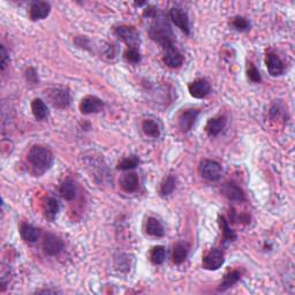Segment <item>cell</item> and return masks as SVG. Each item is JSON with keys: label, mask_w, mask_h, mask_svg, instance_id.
Masks as SVG:
<instances>
[{"label": "cell", "mask_w": 295, "mask_h": 295, "mask_svg": "<svg viewBox=\"0 0 295 295\" xmlns=\"http://www.w3.org/2000/svg\"><path fill=\"white\" fill-rule=\"evenodd\" d=\"M144 15L148 16V18H152L153 21L149 28V35L151 38L160 44L164 49H167V47L173 46V33L171 30V27L165 18L160 14L158 15L156 13L155 9H149V11H146Z\"/></svg>", "instance_id": "obj_1"}, {"label": "cell", "mask_w": 295, "mask_h": 295, "mask_svg": "<svg viewBox=\"0 0 295 295\" xmlns=\"http://www.w3.org/2000/svg\"><path fill=\"white\" fill-rule=\"evenodd\" d=\"M28 163L32 166L33 172L40 176L51 169L53 164V155L46 147L35 146L28 153Z\"/></svg>", "instance_id": "obj_2"}, {"label": "cell", "mask_w": 295, "mask_h": 295, "mask_svg": "<svg viewBox=\"0 0 295 295\" xmlns=\"http://www.w3.org/2000/svg\"><path fill=\"white\" fill-rule=\"evenodd\" d=\"M200 173L202 178H204L205 180L215 183V181H218L221 178L222 169L221 164L215 162V160L205 159L200 165Z\"/></svg>", "instance_id": "obj_3"}, {"label": "cell", "mask_w": 295, "mask_h": 295, "mask_svg": "<svg viewBox=\"0 0 295 295\" xmlns=\"http://www.w3.org/2000/svg\"><path fill=\"white\" fill-rule=\"evenodd\" d=\"M47 98L54 108L66 109L71 103L70 91L65 88H52L47 90Z\"/></svg>", "instance_id": "obj_4"}, {"label": "cell", "mask_w": 295, "mask_h": 295, "mask_svg": "<svg viewBox=\"0 0 295 295\" xmlns=\"http://www.w3.org/2000/svg\"><path fill=\"white\" fill-rule=\"evenodd\" d=\"M224 262H225L224 253L217 248H212L210 252H208L203 256V259H202V266H203L205 270L215 271V270H218L219 267H221Z\"/></svg>", "instance_id": "obj_5"}, {"label": "cell", "mask_w": 295, "mask_h": 295, "mask_svg": "<svg viewBox=\"0 0 295 295\" xmlns=\"http://www.w3.org/2000/svg\"><path fill=\"white\" fill-rule=\"evenodd\" d=\"M114 34L118 38L123 40L129 46V49H136L137 44L140 43L139 34L133 27L119 26L114 29Z\"/></svg>", "instance_id": "obj_6"}, {"label": "cell", "mask_w": 295, "mask_h": 295, "mask_svg": "<svg viewBox=\"0 0 295 295\" xmlns=\"http://www.w3.org/2000/svg\"><path fill=\"white\" fill-rule=\"evenodd\" d=\"M43 249L46 255L56 256L64 249V241L59 236L54 235L52 233H47V234L44 236Z\"/></svg>", "instance_id": "obj_7"}, {"label": "cell", "mask_w": 295, "mask_h": 295, "mask_svg": "<svg viewBox=\"0 0 295 295\" xmlns=\"http://www.w3.org/2000/svg\"><path fill=\"white\" fill-rule=\"evenodd\" d=\"M170 18L172 20V22L176 25L180 30H183L184 34H189V19H188L187 13L184 9L174 7L170 11Z\"/></svg>", "instance_id": "obj_8"}, {"label": "cell", "mask_w": 295, "mask_h": 295, "mask_svg": "<svg viewBox=\"0 0 295 295\" xmlns=\"http://www.w3.org/2000/svg\"><path fill=\"white\" fill-rule=\"evenodd\" d=\"M188 90H189V94L195 98H204L210 94L211 87L207 80L197 78V80L193 81L188 85Z\"/></svg>", "instance_id": "obj_9"}, {"label": "cell", "mask_w": 295, "mask_h": 295, "mask_svg": "<svg viewBox=\"0 0 295 295\" xmlns=\"http://www.w3.org/2000/svg\"><path fill=\"white\" fill-rule=\"evenodd\" d=\"M103 106H104V103L102 99L96 97V96H87L80 103V111L83 114H91V113L101 111Z\"/></svg>", "instance_id": "obj_10"}, {"label": "cell", "mask_w": 295, "mask_h": 295, "mask_svg": "<svg viewBox=\"0 0 295 295\" xmlns=\"http://www.w3.org/2000/svg\"><path fill=\"white\" fill-rule=\"evenodd\" d=\"M51 12V6L46 1H34L29 9V16L33 21L45 19Z\"/></svg>", "instance_id": "obj_11"}, {"label": "cell", "mask_w": 295, "mask_h": 295, "mask_svg": "<svg viewBox=\"0 0 295 295\" xmlns=\"http://www.w3.org/2000/svg\"><path fill=\"white\" fill-rule=\"evenodd\" d=\"M221 193L232 202H245L246 195L241 188L234 183H227L225 184L221 188Z\"/></svg>", "instance_id": "obj_12"}, {"label": "cell", "mask_w": 295, "mask_h": 295, "mask_svg": "<svg viewBox=\"0 0 295 295\" xmlns=\"http://www.w3.org/2000/svg\"><path fill=\"white\" fill-rule=\"evenodd\" d=\"M200 114V111L196 109H190L186 110V111L181 113L179 118V126L183 132H189V130L193 128L195 121H196L197 116Z\"/></svg>", "instance_id": "obj_13"}, {"label": "cell", "mask_w": 295, "mask_h": 295, "mask_svg": "<svg viewBox=\"0 0 295 295\" xmlns=\"http://www.w3.org/2000/svg\"><path fill=\"white\" fill-rule=\"evenodd\" d=\"M164 63L170 68H179L184 64V57L176 46H170L166 49L165 56H164Z\"/></svg>", "instance_id": "obj_14"}, {"label": "cell", "mask_w": 295, "mask_h": 295, "mask_svg": "<svg viewBox=\"0 0 295 295\" xmlns=\"http://www.w3.org/2000/svg\"><path fill=\"white\" fill-rule=\"evenodd\" d=\"M265 65L269 73L272 75V76H278V75L284 73V64L283 61L277 54L274 53H269L265 58Z\"/></svg>", "instance_id": "obj_15"}, {"label": "cell", "mask_w": 295, "mask_h": 295, "mask_svg": "<svg viewBox=\"0 0 295 295\" xmlns=\"http://www.w3.org/2000/svg\"><path fill=\"white\" fill-rule=\"evenodd\" d=\"M226 126V118L222 115L216 116L208 121L207 126H205V132L209 136H217L219 133H221V130L225 128Z\"/></svg>", "instance_id": "obj_16"}, {"label": "cell", "mask_w": 295, "mask_h": 295, "mask_svg": "<svg viewBox=\"0 0 295 295\" xmlns=\"http://www.w3.org/2000/svg\"><path fill=\"white\" fill-rule=\"evenodd\" d=\"M120 184H121V188L127 193H134L139 189V177H137L136 173H127L123 174V177L120 180Z\"/></svg>", "instance_id": "obj_17"}, {"label": "cell", "mask_w": 295, "mask_h": 295, "mask_svg": "<svg viewBox=\"0 0 295 295\" xmlns=\"http://www.w3.org/2000/svg\"><path fill=\"white\" fill-rule=\"evenodd\" d=\"M59 193L61 195V197L65 198L66 201L74 200L77 193L76 184H75L72 179H66L63 184H60Z\"/></svg>", "instance_id": "obj_18"}, {"label": "cell", "mask_w": 295, "mask_h": 295, "mask_svg": "<svg viewBox=\"0 0 295 295\" xmlns=\"http://www.w3.org/2000/svg\"><path fill=\"white\" fill-rule=\"evenodd\" d=\"M20 234H21L22 239L25 241L29 243L36 242L37 240L40 238V231L38 228H36L35 226L29 224H22L20 227Z\"/></svg>", "instance_id": "obj_19"}, {"label": "cell", "mask_w": 295, "mask_h": 295, "mask_svg": "<svg viewBox=\"0 0 295 295\" xmlns=\"http://www.w3.org/2000/svg\"><path fill=\"white\" fill-rule=\"evenodd\" d=\"M146 232L149 235L155 236V238H162L165 234V231H164L163 225L160 224L158 219L150 217L148 218L147 224H146Z\"/></svg>", "instance_id": "obj_20"}, {"label": "cell", "mask_w": 295, "mask_h": 295, "mask_svg": "<svg viewBox=\"0 0 295 295\" xmlns=\"http://www.w3.org/2000/svg\"><path fill=\"white\" fill-rule=\"evenodd\" d=\"M241 279V273L238 270H232L228 273L225 274L224 279H222L221 284L219 285L218 292H225L228 288H231L233 285H235L238 281Z\"/></svg>", "instance_id": "obj_21"}, {"label": "cell", "mask_w": 295, "mask_h": 295, "mask_svg": "<svg viewBox=\"0 0 295 295\" xmlns=\"http://www.w3.org/2000/svg\"><path fill=\"white\" fill-rule=\"evenodd\" d=\"M32 111L37 120H44L49 115V109L42 99L36 98L32 103Z\"/></svg>", "instance_id": "obj_22"}, {"label": "cell", "mask_w": 295, "mask_h": 295, "mask_svg": "<svg viewBox=\"0 0 295 295\" xmlns=\"http://www.w3.org/2000/svg\"><path fill=\"white\" fill-rule=\"evenodd\" d=\"M188 252H189V249H188V246L186 243L184 242L177 243L173 249V256H172L173 262L176 264L184 263L188 256Z\"/></svg>", "instance_id": "obj_23"}, {"label": "cell", "mask_w": 295, "mask_h": 295, "mask_svg": "<svg viewBox=\"0 0 295 295\" xmlns=\"http://www.w3.org/2000/svg\"><path fill=\"white\" fill-rule=\"evenodd\" d=\"M59 202H58L54 197H47L45 203H44V211L45 215L50 219H53L59 212Z\"/></svg>", "instance_id": "obj_24"}, {"label": "cell", "mask_w": 295, "mask_h": 295, "mask_svg": "<svg viewBox=\"0 0 295 295\" xmlns=\"http://www.w3.org/2000/svg\"><path fill=\"white\" fill-rule=\"evenodd\" d=\"M142 129L146 133V135L150 137H158L160 135V128L158 123L151 119L144 120L142 123Z\"/></svg>", "instance_id": "obj_25"}, {"label": "cell", "mask_w": 295, "mask_h": 295, "mask_svg": "<svg viewBox=\"0 0 295 295\" xmlns=\"http://www.w3.org/2000/svg\"><path fill=\"white\" fill-rule=\"evenodd\" d=\"M166 257V252L165 248L163 246H156L153 247L150 252V260L156 265H160V264L164 263Z\"/></svg>", "instance_id": "obj_26"}, {"label": "cell", "mask_w": 295, "mask_h": 295, "mask_svg": "<svg viewBox=\"0 0 295 295\" xmlns=\"http://www.w3.org/2000/svg\"><path fill=\"white\" fill-rule=\"evenodd\" d=\"M219 225H221L222 238H224V241H234L236 239V234L233 229L229 227L228 221H226L225 217H219Z\"/></svg>", "instance_id": "obj_27"}, {"label": "cell", "mask_w": 295, "mask_h": 295, "mask_svg": "<svg viewBox=\"0 0 295 295\" xmlns=\"http://www.w3.org/2000/svg\"><path fill=\"white\" fill-rule=\"evenodd\" d=\"M177 181H176V178L172 177V176H169L167 178L164 179V181L162 184H160V195L162 196H167V195L172 194L174 189H176V186H177Z\"/></svg>", "instance_id": "obj_28"}, {"label": "cell", "mask_w": 295, "mask_h": 295, "mask_svg": "<svg viewBox=\"0 0 295 295\" xmlns=\"http://www.w3.org/2000/svg\"><path fill=\"white\" fill-rule=\"evenodd\" d=\"M139 164H140L139 157L130 156V157H127V158H125V159H122L121 162H119L116 169L120 171H129V170L135 169Z\"/></svg>", "instance_id": "obj_29"}, {"label": "cell", "mask_w": 295, "mask_h": 295, "mask_svg": "<svg viewBox=\"0 0 295 295\" xmlns=\"http://www.w3.org/2000/svg\"><path fill=\"white\" fill-rule=\"evenodd\" d=\"M232 26L234 27V29L238 30V32H246L250 28V22L243 16H236L233 20Z\"/></svg>", "instance_id": "obj_30"}, {"label": "cell", "mask_w": 295, "mask_h": 295, "mask_svg": "<svg viewBox=\"0 0 295 295\" xmlns=\"http://www.w3.org/2000/svg\"><path fill=\"white\" fill-rule=\"evenodd\" d=\"M125 59L130 64H139L141 61V54L137 49H128L125 52Z\"/></svg>", "instance_id": "obj_31"}, {"label": "cell", "mask_w": 295, "mask_h": 295, "mask_svg": "<svg viewBox=\"0 0 295 295\" xmlns=\"http://www.w3.org/2000/svg\"><path fill=\"white\" fill-rule=\"evenodd\" d=\"M247 74H248L249 80L255 82V83H258V82H260V80H262L258 70H257V68L254 66L253 64H249V67H248V71H247Z\"/></svg>", "instance_id": "obj_32"}, {"label": "cell", "mask_w": 295, "mask_h": 295, "mask_svg": "<svg viewBox=\"0 0 295 295\" xmlns=\"http://www.w3.org/2000/svg\"><path fill=\"white\" fill-rule=\"evenodd\" d=\"M8 64H9L8 52L7 50H6L5 45H1L0 46V68H1V71H4L5 68L7 67Z\"/></svg>", "instance_id": "obj_33"}]
</instances>
